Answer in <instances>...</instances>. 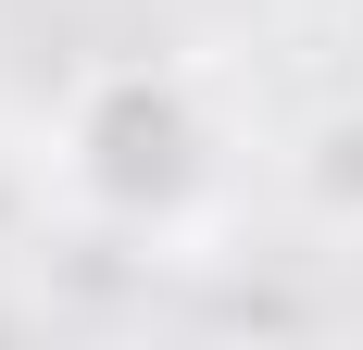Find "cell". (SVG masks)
Here are the masks:
<instances>
[{
	"label": "cell",
	"instance_id": "obj_3",
	"mask_svg": "<svg viewBox=\"0 0 363 350\" xmlns=\"http://www.w3.org/2000/svg\"><path fill=\"white\" fill-rule=\"evenodd\" d=\"M0 225H13V188H0Z\"/></svg>",
	"mask_w": 363,
	"mask_h": 350
},
{
	"label": "cell",
	"instance_id": "obj_2",
	"mask_svg": "<svg viewBox=\"0 0 363 350\" xmlns=\"http://www.w3.org/2000/svg\"><path fill=\"white\" fill-rule=\"evenodd\" d=\"M301 175H313V201H326V213H363V113H326Z\"/></svg>",
	"mask_w": 363,
	"mask_h": 350
},
{
	"label": "cell",
	"instance_id": "obj_1",
	"mask_svg": "<svg viewBox=\"0 0 363 350\" xmlns=\"http://www.w3.org/2000/svg\"><path fill=\"white\" fill-rule=\"evenodd\" d=\"M75 175H88V201L101 213H176L201 175H213V125H201V101H188V75L163 63H125L88 88V113H75Z\"/></svg>",
	"mask_w": 363,
	"mask_h": 350
}]
</instances>
